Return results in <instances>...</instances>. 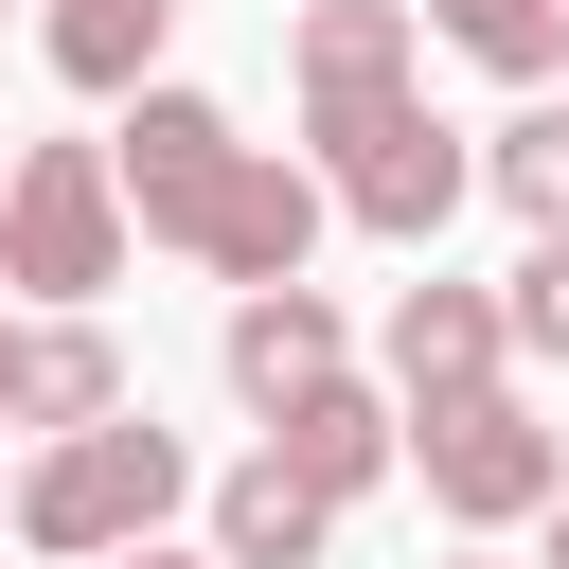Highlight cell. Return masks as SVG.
I'll return each instance as SVG.
<instances>
[{
  "label": "cell",
  "mask_w": 569,
  "mask_h": 569,
  "mask_svg": "<svg viewBox=\"0 0 569 569\" xmlns=\"http://www.w3.org/2000/svg\"><path fill=\"white\" fill-rule=\"evenodd\" d=\"M0 178H18V142H0Z\"/></svg>",
  "instance_id": "21"
},
{
  "label": "cell",
  "mask_w": 569,
  "mask_h": 569,
  "mask_svg": "<svg viewBox=\"0 0 569 569\" xmlns=\"http://www.w3.org/2000/svg\"><path fill=\"white\" fill-rule=\"evenodd\" d=\"M284 71H302V107L409 89V0H302V18H284Z\"/></svg>",
  "instance_id": "11"
},
{
  "label": "cell",
  "mask_w": 569,
  "mask_h": 569,
  "mask_svg": "<svg viewBox=\"0 0 569 569\" xmlns=\"http://www.w3.org/2000/svg\"><path fill=\"white\" fill-rule=\"evenodd\" d=\"M124 409V338L107 320H18V373H0V427H107Z\"/></svg>",
  "instance_id": "10"
},
{
  "label": "cell",
  "mask_w": 569,
  "mask_h": 569,
  "mask_svg": "<svg viewBox=\"0 0 569 569\" xmlns=\"http://www.w3.org/2000/svg\"><path fill=\"white\" fill-rule=\"evenodd\" d=\"M160 36H178V0H36V53H53V89H142L160 71Z\"/></svg>",
  "instance_id": "13"
},
{
  "label": "cell",
  "mask_w": 569,
  "mask_h": 569,
  "mask_svg": "<svg viewBox=\"0 0 569 569\" xmlns=\"http://www.w3.org/2000/svg\"><path fill=\"white\" fill-rule=\"evenodd\" d=\"M213 284H302V249H320V178L302 160H267V142H231V178L196 196V231H178Z\"/></svg>",
  "instance_id": "7"
},
{
  "label": "cell",
  "mask_w": 569,
  "mask_h": 569,
  "mask_svg": "<svg viewBox=\"0 0 569 569\" xmlns=\"http://www.w3.org/2000/svg\"><path fill=\"white\" fill-rule=\"evenodd\" d=\"M480 196H498L516 231H569V107H516V124L480 142Z\"/></svg>",
  "instance_id": "15"
},
{
  "label": "cell",
  "mask_w": 569,
  "mask_h": 569,
  "mask_svg": "<svg viewBox=\"0 0 569 569\" xmlns=\"http://www.w3.org/2000/svg\"><path fill=\"white\" fill-rule=\"evenodd\" d=\"M533 533H551V569H569V480H551V498H533Z\"/></svg>",
  "instance_id": "17"
},
{
  "label": "cell",
  "mask_w": 569,
  "mask_h": 569,
  "mask_svg": "<svg viewBox=\"0 0 569 569\" xmlns=\"http://www.w3.org/2000/svg\"><path fill=\"white\" fill-rule=\"evenodd\" d=\"M320 551H338V516H320V498L249 445V462L213 480V569H320Z\"/></svg>",
  "instance_id": "12"
},
{
  "label": "cell",
  "mask_w": 569,
  "mask_h": 569,
  "mask_svg": "<svg viewBox=\"0 0 569 569\" xmlns=\"http://www.w3.org/2000/svg\"><path fill=\"white\" fill-rule=\"evenodd\" d=\"M0 373H18V302H0Z\"/></svg>",
  "instance_id": "19"
},
{
  "label": "cell",
  "mask_w": 569,
  "mask_h": 569,
  "mask_svg": "<svg viewBox=\"0 0 569 569\" xmlns=\"http://www.w3.org/2000/svg\"><path fill=\"white\" fill-rule=\"evenodd\" d=\"M498 338L569 373V231H533V249H516V284H498Z\"/></svg>",
  "instance_id": "16"
},
{
  "label": "cell",
  "mask_w": 569,
  "mask_h": 569,
  "mask_svg": "<svg viewBox=\"0 0 569 569\" xmlns=\"http://www.w3.org/2000/svg\"><path fill=\"white\" fill-rule=\"evenodd\" d=\"M427 36L480 53L498 89H551V71H569V0H427Z\"/></svg>",
  "instance_id": "14"
},
{
  "label": "cell",
  "mask_w": 569,
  "mask_h": 569,
  "mask_svg": "<svg viewBox=\"0 0 569 569\" xmlns=\"http://www.w3.org/2000/svg\"><path fill=\"white\" fill-rule=\"evenodd\" d=\"M231 391L249 409H284V391H320V373H356V320L320 302V284H231Z\"/></svg>",
  "instance_id": "9"
},
{
  "label": "cell",
  "mask_w": 569,
  "mask_h": 569,
  "mask_svg": "<svg viewBox=\"0 0 569 569\" xmlns=\"http://www.w3.org/2000/svg\"><path fill=\"white\" fill-rule=\"evenodd\" d=\"M267 462H284L320 516H356V498L391 480V391H373V373H320V391H284V409H267Z\"/></svg>",
  "instance_id": "8"
},
{
  "label": "cell",
  "mask_w": 569,
  "mask_h": 569,
  "mask_svg": "<svg viewBox=\"0 0 569 569\" xmlns=\"http://www.w3.org/2000/svg\"><path fill=\"white\" fill-rule=\"evenodd\" d=\"M302 142H320V213H356V231H391V249H427V231L480 196V142H462L427 89H373V107H302Z\"/></svg>",
  "instance_id": "2"
},
{
  "label": "cell",
  "mask_w": 569,
  "mask_h": 569,
  "mask_svg": "<svg viewBox=\"0 0 569 569\" xmlns=\"http://www.w3.org/2000/svg\"><path fill=\"white\" fill-rule=\"evenodd\" d=\"M89 284H124V196H107V142H18V178H0V302L89 320Z\"/></svg>",
  "instance_id": "3"
},
{
  "label": "cell",
  "mask_w": 569,
  "mask_h": 569,
  "mask_svg": "<svg viewBox=\"0 0 569 569\" xmlns=\"http://www.w3.org/2000/svg\"><path fill=\"white\" fill-rule=\"evenodd\" d=\"M462 569H480V551H462Z\"/></svg>",
  "instance_id": "22"
},
{
  "label": "cell",
  "mask_w": 569,
  "mask_h": 569,
  "mask_svg": "<svg viewBox=\"0 0 569 569\" xmlns=\"http://www.w3.org/2000/svg\"><path fill=\"white\" fill-rule=\"evenodd\" d=\"M178 498H196L178 427H160V409H107V427H53V445L18 462V551H53V569H107V551H142Z\"/></svg>",
  "instance_id": "1"
},
{
  "label": "cell",
  "mask_w": 569,
  "mask_h": 569,
  "mask_svg": "<svg viewBox=\"0 0 569 569\" xmlns=\"http://www.w3.org/2000/svg\"><path fill=\"white\" fill-rule=\"evenodd\" d=\"M231 178V107L213 89H178V71H142L124 89V124H107V196H124V231H196V196Z\"/></svg>",
  "instance_id": "5"
},
{
  "label": "cell",
  "mask_w": 569,
  "mask_h": 569,
  "mask_svg": "<svg viewBox=\"0 0 569 569\" xmlns=\"http://www.w3.org/2000/svg\"><path fill=\"white\" fill-rule=\"evenodd\" d=\"M0 533H18V480H0Z\"/></svg>",
  "instance_id": "20"
},
{
  "label": "cell",
  "mask_w": 569,
  "mask_h": 569,
  "mask_svg": "<svg viewBox=\"0 0 569 569\" xmlns=\"http://www.w3.org/2000/svg\"><path fill=\"white\" fill-rule=\"evenodd\" d=\"M391 462L427 480V516H462V533H516V516L569 480V427H551L533 391H462V409H409V427H391Z\"/></svg>",
  "instance_id": "4"
},
{
  "label": "cell",
  "mask_w": 569,
  "mask_h": 569,
  "mask_svg": "<svg viewBox=\"0 0 569 569\" xmlns=\"http://www.w3.org/2000/svg\"><path fill=\"white\" fill-rule=\"evenodd\" d=\"M107 569H213V551H160V533H142V551H107Z\"/></svg>",
  "instance_id": "18"
},
{
  "label": "cell",
  "mask_w": 569,
  "mask_h": 569,
  "mask_svg": "<svg viewBox=\"0 0 569 569\" xmlns=\"http://www.w3.org/2000/svg\"><path fill=\"white\" fill-rule=\"evenodd\" d=\"M498 356H516V338H498V284H445V267H427V284H391V320H373V391H391V427H409V409L498 391Z\"/></svg>",
  "instance_id": "6"
}]
</instances>
